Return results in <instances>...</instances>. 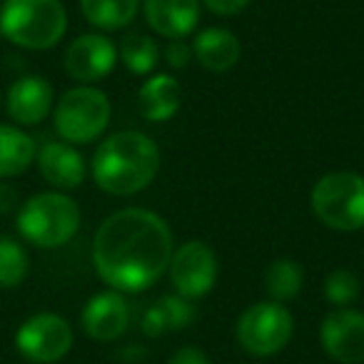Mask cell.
<instances>
[{"label":"cell","instance_id":"5b68a950","mask_svg":"<svg viewBox=\"0 0 364 364\" xmlns=\"http://www.w3.org/2000/svg\"><path fill=\"white\" fill-rule=\"evenodd\" d=\"M312 213L322 225L339 232L364 228V175L349 170L327 172L309 193Z\"/></svg>","mask_w":364,"mask_h":364},{"label":"cell","instance_id":"7c38bea8","mask_svg":"<svg viewBox=\"0 0 364 364\" xmlns=\"http://www.w3.org/2000/svg\"><path fill=\"white\" fill-rule=\"evenodd\" d=\"M82 329L95 342H115L130 327V307H127L122 292L105 289L87 299L82 307Z\"/></svg>","mask_w":364,"mask_h":364},{"label":"cell","instance_id":"8fae6325","mask_svg":"<svg viewBox=\"0 0 364 364\" xmlns=\"http://www.w3.org/2000/svg\"><path fill=\"white\" fill-rule=\"evenodd\" d=\"M117 65V46L102 33H87L68 46L65 73L75 82L90 85L107 77Z\"/></svg>","mask_w":364,"mask_h":364},{"label":"cell","instance_id":"f546056e","mask_svg":"<svg viewBox=\"0 0 364 364\" xmlns=\"http://www.w3.org/2000/svg\"><path fill=\"white\" fill-rule=\"evenodd\" d=\"M0 38H3V33H0Z\"/></svg>","mask_w":364,"mask_h":364},{"label":"cell","instance_id":"7a4b0ae2","mask_svg":"<svg viewBox=\"0 0 364 364\" xmlns=\"http://www.w3.org/2000/svg\"><path fill=\"white\" fill-rule=\"evenodd\" d=\"M95 185L107 195L130 198L150 188L160 172V147L137 130H122L97 145L90 162Z\"/></svg>","mask_w":364,"mask_h":364},{"label":"cell","instance_id":"9c48e42d","mask_svg":"<svg viewBox=\"0 0 364 364\" xmlns=\"http://www.w3.org/2000/svg\"><path fill=\"white\" fill-rule=\"evenodd\" d=\"M167 274H170L175 294L188 299H200L208 292H213L215 282H218V257H215L213 247L208 242L190 240L172 252Z\"/></svg>","mask_w":364,"mask_h":364},{"label":"cell","instance_id":"44dd1931","mask_svg":"<svg viewBox=\"0 0 364 364\" xmlns=\"http://www.w3.org/2000/svg\"><path fill=\"white\" fill-rule=\"evenodd\" d=\"M304 272L294 259H274L267 269H264V289H267L272 302H289L302 292Z\"/></svg>","mask_w":364,"mask_h":364},{"label":"cell","instance_id":"30bf717a","mask_svg":"<svg viewBox=\"0 0 364 364\" xmlns=\"http://www.w3.org/2000/svg\"><path fill=\"white\" fill-rule=\"evenodd\" d=\"M319 344L339 364H364V312L334 307L319 324Z\"/></svg>","mask_w":364,"mask_h":364},{"label":"cell","instance_id":"52a82bcc","mask_svg":"<svg viewBox=\"0 0 364 364\" xmlns=\"http://www.w3.org/2000/svg\"><path fill=\"white\" fill-rule=\"evenodd\" d=\"M294 317L279 302H255L237 319L235 337L240 347L252 357H272L289 344Z\"/></svg>","mask_w":364,"mask_h":364},{"label":"cell","instance_id":"484cf974","mask_svg":"<svg viewBox=\"0 0 364 364\" xmlns=\"http://www.w3.org/2000/svg\"><path fill=\"white\" fill-rule=\"evenodd\" d=\"M140 329L142 334H147V337H162V334L167 332V324H165V317H162V309L157 302H152L150 307L142 312V319H140Z\"/></svg>","mask_w":364,"mask_h":364},{"label":"cell","instance_id":"7402d4cb","mask_svg":"<svg viewBox=\"0 0 364 364\" xmlns=\"http://www.w3.org/2000/svg\"><path fill=\"white\" fill-rule=\"evenodd\" d=\"M28 267H31V259L26 247L18 240L0 235V287H18L26 279Z\"/></svg>","mask_w":364,"mask_h":364},{"label":"cell","instance_id":"2e32d148","mask_svg":"<svg viewBox=\"0 0 364 364\" xmlns=\"http://www.w3.org/2000/svg\"><path fill=\"white\" fill-rule=\"evenodd\" d=\"M193 55L205 70L228 73L242 58V43L228 28H208L193 43Z\"/></svg>","mask_w":364,"mask_h":364},{"label":"cell","instance_id":"4fadbf2b","mask_svg":"<svg viewBox=\"0 0 364 364\" xmlns=\"http://www.w3.org/2000/svg\"><path fill=\"white\" fill-rule=\"evenodd\" d=\"M55 92L53 85L41 75H26L16 80L8 90V115L18 125H38L43 122L53 110Z\"/></svg>","mask_w":364,"mask_h":364},{"label":"cell","instance_id":"d4e9b609","mask_svg":"<svg viewBox=\"0 0 364 364\" xmlns=\"http://www.w3.org/2000/svg\"><path fill=\"white\" fill-rule=\"evenodd\" d=\"M162 58H165V63L172 70H182V68H188V63L195 58L193 46L185 43V38H182V41H170L165 50H162Z\"/></svg>","mask_w":364,"mask_h":364},{"label":"cell","instance_id":"ac0fdd59","mask_svg":"<svg viewBox=\"0 0 364 364\" xmlns=\"http://www.w3.org/2000/svg\"><path fill=\"white\" fill-rule=\"evenodd\" d=\"M38 147L28 132L18 125L0 122V180L26 172L36 162Z\"/></svg>","mask_w":364,"mask_h":364},{"label":"cell","instance_id":"f1b7e54d","mask_svg":"<svg viewBox=\"0 0 364 364\" xmlns=\"http://www.w3.org/2000/svg\"><path fill=\"white\" fill-rule=\"evenodd\" d=\"M13 203H16V193L0 182V213H8L13 208Z\"/></svg>","mask_w":364,"mask_h":364},{"label":"cell","instance_id":"4316f807","mask_svg":"<svg viewBox=\"0 0 364 364\" xmlns=\"http://www.w3.org/2000/svg\"><path fill=\"white\" fill-rule=\"evenodd\" d=\"M200 3H203L210 13H215V16L230 18V16L242 13L252 0H200Z\"/></svg>","mask_w":364,"mask_h":364},{"label":"cell","instance_id":"277c9868","mask_svg":"<svg viewBox=\"0 0 364 364\" xmlns=\"http://www.w3.org/2000/svg\"><path fill=\"white\" fill-rule=\"evenodd\" d=\"M80 208L65 193H38L23 203L18 213V232L23 240L41 250H55L68 245L80 230Z\"/></svg>","mask_w":364,"mask_h":364},{"label":"cell","instance_id":"3957f363","mask_svg":"<svg viewBox=\"0 0 364 364\" xmlns=\"http://www.w3.org/2000/svg\"><path fill=\"white\" fill-rule=\"evenodd\" d=\"M65 31L68 13L60 0H6L0 8V33L18 48L48 50Z\"/></svg>","mask_w":364,"mask_h":364},{"label":"cell","instance_id":"cb8c5ba5","mask_svg":"<svg viewBox=\"0 0 364 364\" xmlns=\"http://www.w3.org/2000/svg\"><path fill=\"white\" fill-rule=\"evenodd\" d=\"M162 309V317H165L167 332H177V329H185L195 322L198 317V309H195L193 299L180 297V294H165V297L157 299Z\"/></svg>","mask_w":364,"mask_h":364},{"label":"cell","instance_id":"ffe728a7","mask_svg":"<svg viewBox=\"0 0 364 364\" xmlns=\"http://www.w3.org/2000/svg\"><path fill=\"white\" fill-rule=\"evenodd\" d=\"M162 58V50L150 36L142 33H127L117 46V60L135 75H150Z\"/></svg>","mask_w":364,"mask_h":364},{"label":"cell","instance_id":"6da1fadb","mask_svg":"<svg viewBox=\"0 0 364 364\" xmlns=\"http://www.w3.org/2000/svg\"><path fill=\"white\" fill-rule=\"evenodd\" d=\"M172 230L157 213L125 208L102 220L92 237V264L102 282L122 294H137L160 282L170 267Z\"/></svg>","mask_w":364,"mask_h":364},{"label":"cell","instance_id":"603a6c76","mask_svg":"<svg viewBox=\"0 0 364 364\" xmlns=\"http://www.w3.org/2000/svg\"><path fill=\"white\" fill-rule=\"evenodd\" d=\"M322 292L332 307H352L359 299V294H362V279L352 269H344V267L332 269L324 277Z\"/></svg>","mask_w":364,"mask_h":364},{"label":"cell","instance_id":"e0dca14e","mask_svg":"<svg viewBox=\"0 0 364 364\" xmlns=\"http://www.w3.org/2000/svg\"><path fill=\"white\" fill-rule=\"evenodd\" d=\"M137 105L140 115L150 122H167L180 112L182 105V87L167 73L147 77L137 90Z\"/></svg>","mask_w":364,"mask_h":364},{"label":"cell","instance_id":"8992f818","mask_svg":"<svg viewBox=\"0 0 364 364\" xmlns=\"http://www.w3.org/2000/svg\"><path fill=\"white\" fill-rule=\"evenodd\" d=\"M110 97L95 85H77L63 92L53 110V125L63 142L85 145L92 142L110 125Z\"/></svg>","mask_w":364,"mask_h":364},{"label":"cell","instance_id":"83f0119b","mask_svg":"<svg viewBox=\"0 0 364 364\" xmlns=\"http://www.w3.org/2000/svg\"><path fill=\"white\" fill-rule=\"evenodd\" d=\"M167 364H210L208 354L198 347H180L170 359Z\"/></svg>","mask_w":364,"mask_h":364},{"label":"cell","instance_id":"ba28073f","mask_svg":"<svg viewBox=\"0 0 364 364\" xmlns=\"http://www.w3.org/2000/svg\"><path fill=\"white\" fill-rule=\"evenodd\" d=\"M16 347L33 364H55L73 349V327L55 312L33 314L18 329Z\"/></svg>","mask_w":364,"mask_h":364},{"label":"cell","instance_id":"d6986e66","mask_svg":"<svg viewBox=\"0 0 364 364\" xmlns=\"http://www.w3.org/2000/svg\"><path fill=\"white\" fill-rule=\"evenodd\" d=\"M142 0H80L85 21L97 31H122L135 21Z\"/></svg>","mask_w":364,"mask_h":364},{"label":"cell","instance_id":"5bb4252c","mask_svg":"<svg viewBox=\"0 0 364 364\" xmlns=\"http://www.w3.org/2000/svg\"><path fill=\"white\" fill-rule=\"evenodd\" d=\"M142 13L157 36L182 41L198 28L200 0H142Z\"/></svg>","mask_w":364,"mask_h":364},{"label":"cell","instance_id":"9a60e30c","mask_svg":"<svg viewBox=\"0 0 364 364\" xmlns=\"http://www.w3.org/2000/svg\"><path fill=\"white\" fill-rule=\"evenodd\" d=\"M36 157L43 180L55 190H75L85 182V157L70 142H46Z\"/></svg>","mask_w":364,"mask_h":364}]
</instances>
